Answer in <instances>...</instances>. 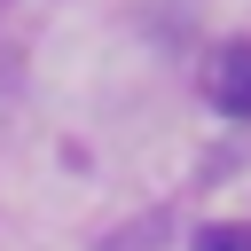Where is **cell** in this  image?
Segmentation results:
<instances>
[{"instance_id":"1","label":"cell","mask_w":251,"mask_h":251,"mask_svg":"<svg viewBox=\"0 0 251 251\" xmlns=\"http://www.w3.org/2000/svg\"><path fill=\"white\" fill-rule=\"evenodd\" d=\"M212 102H220L227 118H251V47H243V39L212 55Z\"/></svg>"},{"instance_id":"2","label":"cell","mask_w":251,"mask_h":251,"mask_svg":"<svg viewBox=\"0 0 251 251\" xmlns=\"http://www.w3.org/2000/svg\"><path fill=\"white\" fill-rule=\"evenodd\" d=\"M196 251H251V227L227 220V227H196Z\"/></svg>"}]
</instances>
